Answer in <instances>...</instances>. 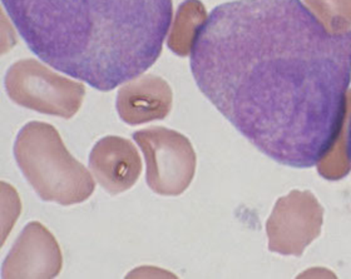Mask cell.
<instances>
[{
	"instance_id": "obj_4",
	"label": "cell",
	"mask_w": 351,
	"mask_h": 279,
	"mask_svg": "<svg viewBox=\"0 0 351 279\" xmlns=\"http://www.w3.org/2000/svg\"><path fill=\"white\" fill-rule=\"evenodd\" d=\"M12 102L30 111L71 119L81 109L86 88L34 59L15 62L4 79Z\"/></svg>"
},
{
	"instance_id": "obj_2",
	"label": "cell",
	"mask_w": 351,
	"mask_h": 279,
	"mask_svg": "<svg viewBox=\"0 0 351 279\" xmlns=\"http://www.w3.org/2000/svg\"><path fill=\"white\" fill-rule=\"evenodd\" d=\"M30 51L92 88L110 92L154 66L172 0H1Z\"/></svg>"
},
{
	"instance_id": "obj_11",
	"label": "cell",
	"mask_w": 351,
	"mask_h": 279,
	"mask_svg": "<svg viewBox=\"0 0 351 279\" xmlns=\"http://www.w3.org/2000/svg\"><path fill=\"white\" fill-rule=\"evenodd\" d=\"M346 155H348V159L351 164V118L350 124H349V129H348V140H346Z\"/></svg>"
},
{
	"instance_id": "obj_5",
	"label": "cell",
	"mask_w": 351,
	"mask_h": 279,
	"mask_svg": "<svg viewBox=\"0 0 351 279\" xmlns=\"http://www.w3.org/2000/svg\"><path fill=\"white\" fill-rule=\"evenodd\" d=\"M146 161V182L156 194L177 197L186 191L196 172L192 143L177 131L149 127L133 133Z\"/></svg>"
},
{
	"instance_id": "obj_1",
	"label": "cell",
	"mask_w": 351,
	"mask_h": 279,
	"mask_svg": "<svg viewBox=\"0 0 351 279\" xmlns=\"http://www.w3.org/2000/svg\"><path fill=\"white\" fill-rule=\"evenodd\" d=\"M202 94L261 153L317 165L335 146L351 81V30L332 33L301 0L213 9L191 53Z\"/></svg>"
},
{
	"instance_id": "obj_3",
	"label": "cell",
	"mask_w": 351,
	"mask_h": 279,
	"mask_svg": "<svg viewBox=\"0 0 351 279\" xmlns=\"http://www.w3.org/2000/svg\"><path fill=\"white\" fill-rule=\"evenodd\" d=\"M13 150L23 176L44 202L73 206L93 194V176L71 155L53 125L27 123L18 133Z\"/></svg>"
},
{
	"instance_id": "obj_9",
	"label": "cell",
	"mask_w": 351,
	"mask_h": 279,
	"mask_svg": "<svg viewBox=\"0 0 351 279\" xmlns=\"http://www.w3.org/2000/svg\"><path fill=\"white\" fill-rule=\"evenodd\" d=\"M207 21V12L202 1L184 0L176 12L169 31V51L178 57H189L192 53L198 33Z\"/></svg>"
},
{
	"instance_id": "obj_7",
	"label": "cell",
	"mask_w": 351,
	"mask_h": 279,
	"mask_svg": "<svg viewBox=\"0 0 351 279\" xmlns=\"http://www.w3.org/2000/svg\"><path fill=\"white\" fill-rule=\"evenodd\" d=\"M89 168L103 189L117 196L137 183L142 173V159L131 140L108 135L92 148Z\"/></svg>"
},
{
	"instance_id": "obj_10",
	"label": "cell",
	"mask_w": 351,
	"mask_h": 279,
	"mask_svg": "<svg viewBox=\"0 0 351 279\" xmlns=\"http://www.w3.org/2000/svg\"><path fill=\"white\" fill-rule=\"evenodd\" d=\"M310 7L319 12H351V0H305Z\"/></svg>"
},
{
	"instance_id": "obj_6",
	"label": "cell",
	"mask_w": 351,
	"mask_h": 279,
	"mask_svg": "<svg viewBox=\"0 0 351 279\" xmlns=\"http://www.w3.org/2000/svg\"><path fill=\"white\" fill-rule=\"evenodd\" d=\"M62 250L56 237L42 223L30 222L4 259L1 277L54 278L62 271Z\"/></svg>"
},
{
	"instance_id": "obj_8",
	"label": "cell",
	"mask_w": 351,
	"mask_h": 279,
	"mask_svg": "<svg viewBox=\"0 0 351 279\" xmlns=\"http://www.w3.org/2000/svg\"><path fill=\"white\" fill-rule=\"evenodd\" d=\"M173 104V92L158 75L145 74L127 81L118 90V116L128 125H139L167 117Z\"/></svg>"
}]
</instances>
